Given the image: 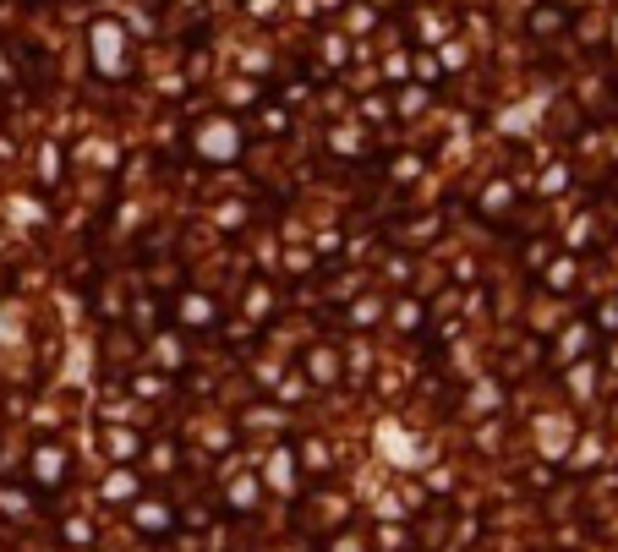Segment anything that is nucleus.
Instances as JSON below:
<instances>
[{
    "mask_svg": "<svg viewBox=\"0 0 618 552\" xmlns=\"http://www.w3.org/2000/svg\"><path fill=\"white\" fill-rule=\"evenodd\" d=\"M394 317H400V328H416V323H422V312H416V301H400V312H394Z\"/></svg>",
    "mask_w": 618,
    "mask_h": 552,
    "instance_id": "nucleus-20",
    "label": "nucleus"
},
{
    "mask_svg": "<svg viewBox=\"0 0 618 552\" xmlns=\"http://www.w3.org/2000/svg\"><path fill=\"white\" fill-rule=\"evenodd\" d=\"M181 525L186 531H214V503H192V509H181Z\"/></svg>",
    "mask_w": 618,
    "mask_h": 552,
    "instance_id": "nucleus-11",
    "label": "nucleus"
},
{
    "mask_svg": "<svg viewBox=\"0 0 618 552\" xmlns=\"http://www.w3.org/2000/svg\"><path fill=\"white\" fill-rule=\"evenodd\" d=\"M99 498H104V503H126V509H132V503L143 498V476H137L132 465H115V471L104 476Z\"/></svg>",
    "mask_w": 618,
    "mask_h": 552,
    "instance_id": "nucleus-4",
    "label": "nucleus"
},
{
    "mask_svg": "<svg viewBox=\"0 0 618 552\" xmlns=\"http://www.w3.org/2000/svg\"><path fill=\"white\" fill-rule=\"evenodd\" d=\"M274 312V296H268V290H252L247 296V317H268Z\"/></svg>",
    "mask_w": 618,
    "mask_h": 552,
    "instance_id": "nucleus-13",
    "label": "nucleus"
},
{
    "mask_svg": "<svg viewBox=\"0 0 618 552\" xmlns=\"http://www.w3.org/2000/svg\"><path fill=\"white\" fill-rule=\"evenodd\" d=\"M329 552H367V542H361V536H334Z\"/></svg>",
    "mask_w": 618,
    "mask_h": 552,
    "instance_id": "nucleus-19",
    "label": "nucleus"
},
{
    "mask_svg": "<svg viewBox=\"0 0 618 552\" xmlns=\"http://www.w3.org/2000/svg\"><path fill=\"white\" fill-rule=\"evenodd\" d=\"M405 542H411V536H405V531H394V525H383V531H378V547H383V552H400Z\"/></svg>",
    "mask_w": 618,
    "mask_h": 552,
    "instance_id": "nucleus-16",
    "label": "nucleus"
},
{
    "mask_svg": "<svg viewBox=\"0 0 618 552\" xmlns=\"http://www.w3.org/2000/svg\"><path fill=\"white\" fill-rule=\"evenodd\" d=\"M597 323H602V328H618V307H602V312H597Z\"/></svg>",
    "mask_w": 618,
    "mask_h": 552,
    "instance_id": "nucleus-22",
    "label": "nucleus"
},
{
    "mask_svg": "<svg viewBox=\"0 0 618 552\" xmlns=\"http://www.w3.org/2000/svg\"><path fill=\"white\" fill-rule=\"evenodd\" d=\"M181 361H186V356H181V345L165 334V339H159V367H181Z\"/></svg>",
    "mask_w": 618,
    "mask_h": 552,
    "instance_id": "nucleus-12",
    "label": "nucleus"
},
{
    "mask_svg": "<svg viewBox=\"0 0 618 552\" xmlns=\"http://www.w3.org/2000/svg\"><path fill=\"white\" fill-rule=\"evenodd\" d=\"M104 454H110L115 465H137V454H143V432L137 427H110L104 432Z\"/></svg>",
    "mask_w": 618,
    "mask_h": 552,
    "instance_id": "nucleus-6",
    "label": "nucleus"
},
{
    "mask_svg": "<svg viewBox=\"0 0 618 552\" xmlns=\"http://www.w3.org/2000/svg\"><path fill=\"white\" fill-rule=\"evenodd\" d=\"M126 514H132L137 536H148V542H159V536H170V531H176V525H181L176 503H170V498H148V492H143V498H137Z\"/></svg>",
    "mask_w": 618,
    "mask_h": 552,
    "instance_id": "nucleus-2",
    "label": "nucleus"
},
{
    "mask_svg": "<svg viewBox=\"0 0 618 552\" xmlns=\"http://www.w3.org/2000/svg\"><path fill=\"white\" fill-rule=\"evenodd\" d=\"M176 460H181V454L170 449V443H154V471H170V465H176Z\"/></svg>",
    "mask_w": 618,
    "mask_h": 552,
    "instance_id": "nucleus-18",
    "label": "nucleus"
},
{
    "mask_svg": "<svg viewBox=\"0 0 618 552\" xmlns=\"http://www.w3.org/2000/svg\"><path fill=\"white\" fill-rule=\"evenodd\" d=\"M427 487H433V492H443V498H449V492H454V476H449V471H433V476H427Z\"/></svg>",
    "mask_w": 618,
    "mask_h": 552,
    "instance_id": "nucleus-21",
    "label": "nucleus"
},
{
    "mask_svg": "<svg viewBox=\"0 0 618 552\" xmlns=\"http://www.w3.org/2000/svg\"><path fill=\"white\" fill-rule=\"evenodd\" d=\"M0 514H6V520H28V514H33V492L17 487V481H0Z\"/></svg>",
    "mask_w": 618,
    "mask_h": 552,
    "instance_id": "nucleus-7",
    "label": "nucleus"
},
{
    "mask_svg": "<svg viewBox=\"0 0 618 552\" xmlns=\"http://www.w3.org/2000/svg\"><path fill=\"white\" fill-rule=\"evenodd\" d=\"M613 372H618V345H613Z\"/></svg>",
    "mask_w": 618,
    "mask_h": 552,
    "instance_id": "nucleus-23",
    "label": "nucleus"
},
{
    "mask_svg": "<svg viewBox=\"0 0 618 552\" xmlns=\"http://www.w3.org/2000/svg\"><path fill=\"white\" fill-rule=\"evenodd\" d=\"M553 487H558L553 465H536V471H531V492H553Z\"/></svg>",
    "mask_w": 618,
    "mask_h": 552,
    "instance_id": "nucleus-15",
    "label": "nucleus"
},
{
    "mask_svg": "<svg viewBox=\"0 0 618 552\" xmlns=\"http://www.w3.org/2000/svg\"><path fill=\"white\" fill-rule=\"evenodd\" d=\"M61 542L66 547H93V542H99V525H93L88 514H66V520H61Z\"/></svg>",
    "mask_w": 618,
    "mask_h": 552,
    "instance_id": "nucleus-8",
    "label": "nucleus"
},
{
    "mask_svg": "<svg viewBox=\"0 0 618 552\" xmlns=\"http://www.w3.org/2000/svg\"><path fill=\"white\" fill-rule=\"evenodd\" d=\"M263 492H268L263 476H230V481H219V503H225L230 514H252L263 503Z\"/></svg>",
    "mask_w": 618,
    "mask_h": 552,
    "instance_id": "nucleus-3",
    "label": "nucleus"
},
{
    "mask_svg": "<svg viewBox=\"0 0 618 552\" xmlns=\"http://www.w3.org/2000/svg\"><path fill=\"white\" fill-rule=\"evenodd\" d=\"M28 481L39 492H61L66 481H72V449H66L61 438H39L28 449Z\"/></svg>",
    "mask_w": 618,
    "mask_h": 552,
    "instance_id": "nucleus-1",
    "label": "nucleus"
},
{
    "mask_svg": "<svg viewBox=\"0 0 618 552\" xmlns=\"http://www.w3.org/2000/svg\"><path fill=\"white\" fill-rule=\"evenodd\" d=\"M203 143H208V148H219V154H236V126H230V121H214Z\"/></svg>",
    "mask_w": 618,
    "mask_h": 552,
    "instance_id": "nucleus-10",
    "label": "nucleus"
},
{
    "mask_svg": "<svg viewBox=\"0 0 618 552\" xmlns=\"http://www.w3.org/2000/svg\"><path fill=\"white\" fill-rule=\"evenodd\" d=\"M476 410H498V383H476Z\"/></svg>",
    "mask_w": 618,
    "mask_h": 552,
    "instance_id": "nucleus-14",
    "label": "nucleus"
},
{
    "mask_svg": "<svg viewBox=\"0 0 618 552\" xmlns=\"http://www.w3.org/2000/svg\"><path fill=\"white\" fill-rule=\"evenodd\" d=\"M176 317H181V323H192V328H203V323H214V301H208V296H181Z\"/></svg>",
    "mask_w": 618,
    "mask_h": 552,
    "instance_id": "nucleus-9",
    "label": "nucleus"
},
{
    "mask_svg": "<svg viewBox=\"0 0 618 552\" xmlns=\"http://www.w3.org/2000/svg\"><path fill=\"white\" fill-rule=\"evenodd\" d=\"M296 460H301V449H285L279 443L274 454H268V471H263V481H268V492H296Z\"/></svg>",
    "mask_w": 618,
    "mask_h": 552,
    "instance_id": "nucleus-5",
    "label": "nucleus"
},
{
    "mask_svg": "<svg viewBox=\"0 0 618 552\" xmlns=\"http://www.w3.org/2000/svg\"><path fill=\"white\" fill-rule=\"evenodd\" d=\"M301 394H312V389H307V383H301V378H285V383H279V399H285V405H296Z\"/></svg>",
    "mask_w": 618,
    "mask_h": 552,
    "instance_id": "nucleus-17",
    "label": "nucleus"
}]
</instances>
